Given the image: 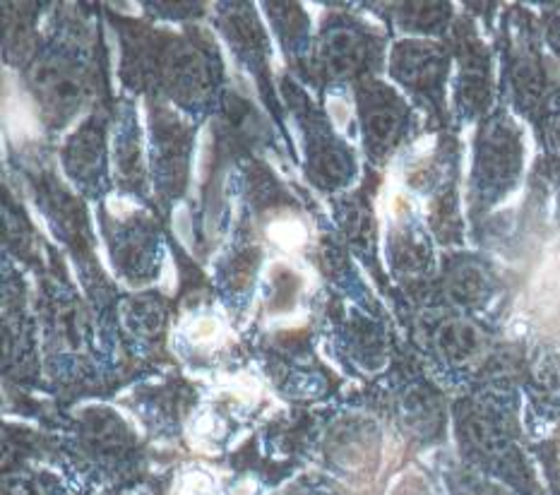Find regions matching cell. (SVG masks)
Returning <instances> with one entry per match:
<instances>
[{
  "label": "cell",
  "mask_w": 560,
  "mask_h": 495,
  "mask_svg": "<svg viewBox=\"0 0 560 495\" xmlns=\"http://www.w3.org/2000/svg\"><path fill=\"white\" fill-rule=\"evenodd\" d=\"M520 138L513 128H508L505 123H493L483 132L477 162V174L481 176L483 186H508L520 172Z\"/></svg>",
  "instance_id": "6da1fadb"
},
{
  "label": "cell",
  "mask_w": 560,
  "mask_h": 495,
  "mask_svg": "<svg viewBox=\"0 0 560 495\" xmlns=\"http://www.w3.org/2000/svg\"><path fill=\"white\" fill-rule=\"evenodd\" d=\"M361 116L369 140L375 148L387 150L401 135V128H405L407 120V108L393 90L373 84V87L361 92Z\"/></svg>",
  "instance_id": "7a4b0ae2"
},
{
  "label": "cell",
  "mask_w": 560,
  "mask_h": 495,
  "mask_svg": "<svg viewBox=\"0 0 560 495\" xmlns=\"http://www.w3.org/2000/svg\"><path fill=\"white\" fill-rule=\"evenodd\" d=\"M34 90L48 114L66 118L75 111L82 102V82L75 70H70L60 60H44L32 72Z\"/></svg>",
  "instance_id": "3957f363"
},
{
  "label": "cell",
  "mask_w": 560,
  "mask_h": 495,
  "mask_svg": "<svg viewBox=\"0 0 560 495\" xmlns=\"http://www.w3.org/2000/svg\"><path fill=\"white\" fill-rule=\"evenodd\" d=\"M393 70L401 82L409 84V87L433 92L443 80L445 56L435 44L405 42L395 48Z\"/></svg>",
  "instance_id": "277c9868"
},
{
  "label": "cell",
  "mask_w": 560,
  "mask_h": 495,
  "mask_svg": "<svg viewBox=\"0 0 560 495\" xmlns=\"http://www.w3.org/2000/svg\"><path fill=\"white\" fill-rule=\"evenodd\" d=\"M164 80L172 92L180 94H200L210 82V68H207L202 54L188 44H174L164 51L162 60Z\"/></svg>",
  "instance_id": "5b68a950"
},
{
  "label": "cell",
  "mask_w": 560,
  "mask_h": 495,
  "mask_svg": "<svg viewBox=\"0 0 560 495\" xmlns=\"http://www.w3.org/2000/svg\"><path fill=\"white\" fill-rule=\"evenodd\" d=\"M320 56L325 66L335 75H354L366 63V42L361 39V34L347 27H337L325 34Z\"/></svg>",
  "instance_id": "8992f818"
},
{
  "label": "cell",
  "mask_w": 560,
  "mask_h": 495,
  "mask_svg": "<svg viewBox=\"0 0 560 495\" xmlns=\"http://www.w3.org/2000/svg\"><path fill=\"white\" fill-rule=\"evenodd\" d=\"M435 344L450 361H467L481 349V334L469 322L450 320L435 334Z\"/></svg>",
  "instance_id": "52a82bcc"
},
{
  "label": "cell",
  "mask_w": 560,
  "mask_h": 495,
  "mask_svg": "<svg viewBox=\"0 0 560 495\" xmlns=\"http://www.w3.org/2000/svg\"><path fill=\"white\" fill-rule=\"evenodd\" d=\"M313 174L323 186H337L349 176V162L342 150H337L335 144L323 142L315 144L313 150Z\"/></svg>",
  "instance_id": "ba28073f"
},
{
  "label": "cell",
  "mask_w": 560,
  "mask_h": 495,
  "mask_svg": "<svg viewBox=\"0 0 560 495\" xmlns=\"http://www.w3.org/2000/svg\"><path fill=\"white\" fill-rule=\"evenodd\" d=\"M450 296H453L457 304H477L479 298L486 296V280L483 274L471 268V264H465V268H457L447 280Z\"/></svg>",
  "instance_id": "9c48e42d"
},
{
  "label": "cell",
  "mask_w": 560,
  "mask_h": 495,
  "mask_svg": "<svg viewBox=\"0 0 560 495\" xmlns=\"http://www.w3.org/2000/svg\"><path fill=\"white\" fill-rule=\"evenodd\" d=\"M226 30L231 36H234L236 44L246 48V51L260 54L265 39H262L260 27H258V20H255L248 10L238 8L231 12V15L226 17Z\"/></svg>",
  "instance_id": "30bf717a"
},
{
  "label": "cell",
  "mask_w": 560,
  "mask_h": 495,
  "mask_svg": "<svg viewBox=\"0 0 560 495\" xmlns=\"http://www.w3.org/2000/svg\"><path fill=\"white\" fill-rule=\"evenodd\" d=\"M70 166L72 172H88L96 162H100L102 154V138L96 128H84L80 130L75 140L70 142Z\"/></svg>",
  "instance_id": "8fae6325"
},
{
  "label": "cell",
  "mask_w": 560,
  "mask_h": 495,
  "mask_svg": "<svg viewBox=\"0 0 560 495\" xmlns=\"http://www.w3.org/2000/svg\"><path fill=\"white\" fill-rule=\"evenodd\" d=\"M90 438L102 445V448H112V445H120L124 438V426L118 424L116 416L90 419Z\"/></svg>",
  "instance_id": "7c38bea8"
},
{
  "label": "cell",
  "mask_w": 560,
  "mask_h": 495,
  "mask_svg": "<svg viewBox=\"0 0 560 495\" xmlns=\"http://www.w3.org/2000/svg\"><path fill=\"white\" fill-rule=\"evenodd\" d=\"M8 495H34L27 484H10Z\"/></svg>",
  "instance_id": "4fadbf2b"
}]
</instances>
